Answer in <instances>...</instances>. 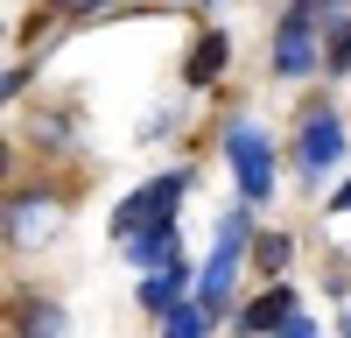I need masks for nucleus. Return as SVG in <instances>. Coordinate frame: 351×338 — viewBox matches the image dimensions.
<instances>
[{"label": "nucleus", "instance_id": "obj_12", "mask_svg": "<svg viewBox=\"0 0 351 338\" xmlns=\"http://www.w3.org/2000/svg\"><path fill=\"white\" fill-rule=\"evenodd\" d=\"M162 338H204V310H169V331Z\"/></svg>", "mask_w": 351, "mask_h": 338}, {"label": "nucleus", "instance_id": "obj_17", "mask_svg": "<svg viewBox=\"0 0 351 338\" xmlns=\"http://www.w3.org/2000/svg\"><path fill=\"white\" fill-rule=\"evenodd\" d=\"M337 212H351V183H344V190H337Z\"/></svg>", "mask_w": 351, "mask_h": 338}, {"label": "nucleus", "instance_id": "obj_18", "mask_svg": "<svg viewBox=\"0 0 351 338\" xmlns=\"http://www.w3.org/2000/svg\"><path fill=\"white\" fill-rule=\"evenodd\" d=\"M64 8H106V0H64Z\"/></svg>", "mask_w": 351, "mask_h": 338}, {"label": "nucleus", "instance_id": "obj_1", "mask_svg": "<svg viewBox=\"0 0 351 338\" xmlns=\"http://www.w3.org/2000/svg\"><path fill=\"white\" fill-rule=\"evenodd\" d=\"M246 212H225L218 218V247H211V261H204V282H197V296L204 310H225L232 303V275H239V247H246Z\"/></svg>", "mask_w": 351, "mask_h": 338}, {"label": "nucleus", "instance_id": "obj_10", "mask_svg": "<svg viewBox=\"0 0 351 338\" xmlns=\"http://www.w3.org/2000/svg\"><path fill=\"white\" fill-rule=\"evenodd\" d=\"M21 338H64V310L56 303H28L21 310Z\"/></svg>", "mask_w": 351, "mask_h": 338}, {"label": "nucleus", "instance_id": "obj_15", "mask_svg": "<svg viewBox=\"0 0 351 338\" xmlns=\"http://www.w3.org/2000/svg\"><path fill=\"white\" fill-rule=\"evenodd\" d=\"M274 338H316V324H309V317H288V324H281Z\"/></svg>", "mask_w": 351, "mask_h": 338}, {"label": "nucleus", "instance_id": "obj_9", "mask_svg": "<svg viewBox=\"0 0 351 338\" xmlns=\"http://www.w3.org/2000/svg\"><path fill=\"white\" fill-rule=\"evenodd\" d=\"M120 247L134 254L141 268H162V261H176V233H169V225H155V233H134V240H120Z\"/></svg>", "mask_w": 351, "mask_h": 338}, {"label": "nucleus", "instance_id": "obj_5", "mask_svg": "<svg viewBox=\"0 0 351 338\" xmlns=\"http://www.w3.org/2000/svg\"><path fill=\"white\" fill-rule=\"evenodd\" d=\"M316 56H324V49H316L309 14H288V21H281V36H274V71H281V78H309V71H316Z\"/></svg>", "mask_w": 351, "mask_h": 338}, {"label": "nucleus", "instance_id": "obj_16", "mask_svg": "<svg viewBox=\"0 0 351 338\" xmlns=\"http://www.w3.org/2000/svg\"><path fill=\"white\" fill-rule=\"evenodd\" d=\"M330 8H337V0H295V14H309V21H316V14H330Z\"/></svg>", "mask_w": 351, "mask_h": 338}, {"label": "nucleus", "instance_id": "obj_4", "mask_svg": "<svg viewBox=\"0 0 351 338\" xmlns=\"http://www.w3.org/2000/svg\"><path fill=\"white\" fill-rule=\"evenodd\" d=\"M337 155H344V127H337L330 106H316L309 120H302V177H324Z\"/></svg>", "mask_w": 351, "mask_h": 338}, {"label": "nucleus", "instance_id": "obj_11", "mask_svg": "<svg viewBox=\"0 0 351 338\" xmlns=\"http://www.w3.org/2000/svg\"><path fill=\"white\" fill-rule=\"evenodd\" d=\"M211 71H225V36H204L197 56H190V84H204Z\"/></svg>", "mask_w": 351, "mask_h": 338}, {"label": "nucleus", "instance_id": "obj_13", "mask_svg": "<svg viewBox=\"0 0 351 338\" xmlns=\"http://www.w3.org/2000/svg\"><path fill=\"white\" fill-rule=\"evenodd\" d=\"M260 268H267V275H281V268H288V240H281V233L260 240Z\"/></svg>", "mask_w": 351, "mask_h": 338}, {"label": "nucleus", "instance_id": "obj_8", "mask_svg": "<svg viewBox=\"0 0 351 338\" xmlns=\"http://www.w3.org/2000/svg\"><path fill=\"white\" fill-rule=\"evenodd\" d=\"M176 296H183V268H176V261H162L148 282H141V303H148V310H176Z\"/></svg>", "mask_w": 351, "mask_h": 338}, {"label": "nucleus", "instance_id": "obj_7", "mask_svg": "<svg viewBox=\"0 0 351 338\" xmlns=\"http://www.w3.org/2000/svg\"><path fill=\"white\" fill-rule=\"evenodd\" d=\"M288 317H295V296H288V289H267V296H260V303L246 310V317H239V324H246V331L260 338V331H281Z\"/></svg>", "mask_w": 351, "mask_h": 338}, {"label": "nucleus", "instance_id": "obj_2", "mask_svg": "<svg viewBox=\"0 0 351 338\" xmlns=\"http://www.w3.org/2000/svg\"><path fill=\"white\" fill-rule=\"evenodd\" d=\"M176 197H183V177H176V169H169V177H155V183H141L127 205L112 212V233H120V240H134V233H155V225H169Z\"/></svg>", "mask_w": 351, "mask_h": 338}, {"label": "nucleus", "instance_id": "obj_3", "mask_svg": "<svg viewBox=\"0 0 351 338\" xmlns=\"http://www.w3.org/2000/svg\"><path fill=\"white\" fill-rule=\"evenodd\" d=\"M225 148H232V169H239V190L253 197H274V155H267V134L260 127H232L225 134Z\"/></svg>", "mask_w": 351, "mask_h": 338}, {"label": "nucleus", "instance_id": "obj_14", "mask_svg": "<svg viewBox=\"0 0 351 338\" xmlns=\"http://www.w3.org/2000/svg\"><path fill=\"white\" fill-rule=\"evenodd\" d=\"M324 56H330V71H351V21H344L337 36L324 43Z\"/></svg>", "mask_w": 351, "mask_h": 338}, {"label": "nucleus", "instance_id": "obj_6", "mask_svg": "<svg viewBox=\"0 0 351 338\" xmlns=\"http://www.w3.org/2000/svg\"><path fill=\"white\" fill-rule=\"evenodd\" d=\"M56 218H64V205H43V197H21V205L8 212V233H14L21 247H36L43 233H56Z\"/></svg>", "mask_w": 351, "mask_h": 338}]
</instances>
